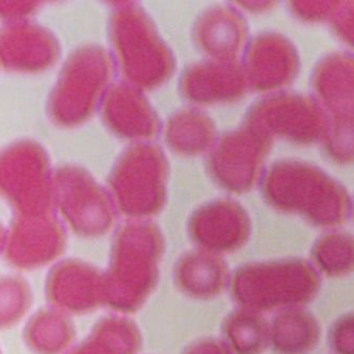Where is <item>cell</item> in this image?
Here are the masks:
<instances>
[{"label":"cell","instance_id":"cell-1","mask_svg":"<svg viewBox=\"0 0 354 354\" xmlns=\"http://www.w3.org/2000/svg\"><path fill=\"white\" fill-rule=\"evenodd\" d=\"M262 192L269 205L299 213L318 225H336L347 218L350 197L339 182L317 166L282 160L267 169Z\"/></svg>","mask_w":354,"mask_h":354},{"label":"cell","instance_id":"cell-2","mask_svg":"<svg viewBox=\"0 0 354 354\" xmlns=\"http://www.w3.org/2000/svg\"><path fill=\"white\" fill-rule=\"evenodd\" d=\"M111 41L122 77L140 90H154L175 71L173 53L142 8L120 6L111 19Z\"/></svg>","mask_w":354,"mask_h":354},{"label":"cell","instance_id":"cell-3","mask_svg":"<svg viewBox=\"0 0 354 354\" xmlns=\"http://www.w3.org/2000/svg\"><path fill=\"white\" fill-rule=\"evenodd\" d=\"M312 88L326 122L322 140L328 157L337 164L353 159V59L333 53L314 71Z\"/></svg>","mask_w":354,"mask_h":354},{"label":"cell","instance_id":"cell-4","mask_svg":"<svg viewBox=\"0 0 354 354\" xmlns=\"http://www.w3.org/2000/svg\"><path fill=\"white\" fill-rule=\"evenodd\" d=\"M113 75L110 55L102 47H81L65 62L48 102L53 122L63 127L82 124L92 116Z\"/></svg>","mask_w":354,"mask_h":354},{"label":"cell","instance_id":"cell-5","mask_svg":"<svg viewBox=\"0 0 354 354\" xmlns=\"http://www.w3.org/2000/svg\"><path fill=\"white\" fill-rule=\"evenodd\" d=\"M168 162L161 148L138 144L128 148L113 168L109 187L124 214H156L166 199Z\"/></svg>","mask_w":354,"mask_h":354},{"label":"cell","instance_id":"cell-6","mask_svg":"<svg viewBox=\"0 0 354 354\" xmlns=\"http://www.w3.org/2000/svg\"><path fill=\"white\" fill-rule=\"evenodd\" d=\"M53 176L46 152L21 140L0 151V195L24 213H44L53 201Z\"/></svg>","mask_w":354,"mask_h":354},{"label":"cell","instance_id":"cell-7","mask_svg":"<svg viewBox=\"0 0 354 354\" xmlns=\"http://www.w3.org/2000/svg\"><path fill=\"white\" fill-rule=\"evenodd\" d=\"M244 126L274 142L279 138L297 145L322 140L326 122L315 100L298 94H277L256 102Z\"/></svg>","mask_w":354,"mask_h":354},{"label":"cell","instance_id":"cell-8","mask_svg":"<svg viewBox=\"0 0 354 354\" xmlns=\"http://www.w3.org/2000/svg\"><path fill=\"white\" fill-rule=\"evenodd\" d=\"M272 140L243 124L213 145L207 161L209 175L230 193L242 194L256 185Z\"/></svg>","mask_w":354,"mask_h":354},{"label":"cell","instance_id":"cell-9","mask_svg":"<svg viewBox=\"0 0 354 354\" xmlns=\"http://www.w3.org/2000/svg\"><path fill=\"white\" fill-rule=\"evenodd\" d=\"M51 187L53 201L79 230L99 231L109 227L113 219L110 197L86 169L73 165L58 168Z\"/></svg>","mask_w":354,"mask_h":354},{"label":"cell","instance_id":"cell-10","mask_svg":"<svg viewBox=\"0 0 354 354\" xmlns=\"http://www.w3.org/2000/svg\"><path fill=\"white\" fill-rule=\"evenodd\" d=\"M244 71L247 86L270 92L290 86L299 72V55L294 45L278 33L254 37L247 48Z\"/></svg>","mask_w":354,"mask_h":354},{"label":"cell","instance_id":"cell-11","mask_svg":"<svg viewBox=\"0 0 354 354\" xmlns=\"http://www.w3.org/2000/svg\"><path fill=\"white\" fill-rule=\"evenodd\" d=\"M60 47L50 31L27 21L0 29V65L12 72L37 73L58 60Z\"/></svg>","mask_w":354,"mask_h":354},{"label":"cell","instance_id":"cell-12","mask_svg":"<svg viewBox=\"0 0 354 354\" xmlns=\"http://www.w3.org/2000/svg\"><path fill=\"white\" fill-rule=\"evenodd\" d=\"M243 66L235 62L197 63L184 71L180 93L187 102L198 106L232 104L246 94Z\"/></svg>","mask_w":354,"mask_h":354},{"label":"cell","instance_id":"cell-13","mask_svg":"<svg viewBox=\"0 0 354 354\" xmlns=\"http://www.w3.org/2000/svg\"><path fill=\"white\" fill-rule=\"evenodd\" d=\"M102 116L109 129L120 138L148 140L159 134L157 113L145 97L131 86H112L102 100Z\"/></svg>","mask_w":354,"mask_h":354},{"label":"cell","instance_id":"cell-14","mask_svg":"<svg viewBox=\"0 0 354 354\" xmlns=\"http://www.w3.org/2000/svg\"><path fill=\"white\" fill-rule=\"evenodd\" d=\"M198 48L213 61L235 62L248 37L244 17L230 7H215L201 14L193 31Z\"/></svg>","mask_w":354,"mask_h":354},{"label":"cell","instance_id":"cell-15","mask_svg":"<svg viewBox=\"0 0 354 354\" xmlns=\"http://www.w3.org/2000/svg\"><path fill=\"white\" fill-rule=\"evenodd\" d=\"M166 144L182 157L211 149L216 138L214 122L201 111L185 109L169 118L164 129Z\"/></svg>","mask_w":354,"mask_h":354},{"label":"cell","instance_id":"cell-16","mask_svg":"<svg viewBox=\"0 0 354 354\" xmlns=\"http://www.w3.org/2000/svg\"><path fill=\"white\" fill-rule=\"evenodd\" d=\"M196 236H214L223 241H236L246 234L248 218L239 203L231 201H217L196 212L192 219Z\"/></svg>","mask_w":354,"mask_h":354},{"label":"cell","instance_id":"cell-17","mask_svg":"<svg viewBox=\"0 0 354 354\" xmlns=\"http://www.w3.org/2000/svg\"><path fill=\"white\" fill-rule=\"evenodd\" d=\"M337 5L336 1H292L290 8L301 21L317 23L330 19Z\"/></svg>","mask_w":354,"mask_h":354},{"label":"cell","instance_id":"cell-18","mask_svg":"<svg viewBox=\"0 0 354 354\" xmlns=\"http://www.w3.org/2000/svg\"><path fill=\"white\" fill-rule=\"evenodd\" d=\"M334 32L348 45L353 41V5L352 3H338L330 17Z\"/></svg>","mask_w":354,"mask_h":354},{"label":"cell","instance_id":"cell-19","mask_svg":"<svg viewBox=\"0 0 354 354\" xmlns=\"http://www.w3.org/2000/svg\"><path fill=\"white\" fill-rule=\"evenodd\" d=\"M37 3H0V17L19 19L37 9Z\"/></svg>","mask_w":354,"mask_h":354}]
</instances>
